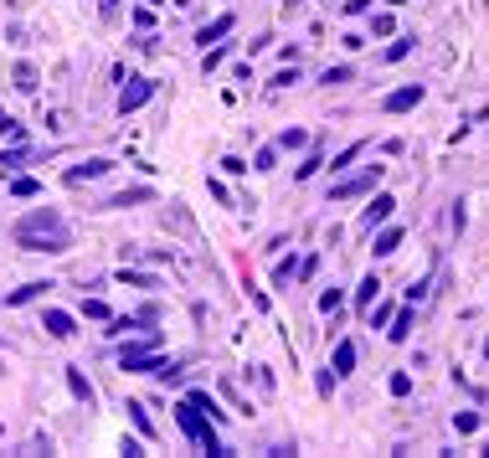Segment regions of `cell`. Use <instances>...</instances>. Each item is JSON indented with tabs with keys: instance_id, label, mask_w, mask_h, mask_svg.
Returning <instances> with one entry per match:
<instances>
[{
	"instance_id": "1",
	"label": "cell",
	"mask_w": 489,
	"mask_h": 458,
	"mask_svg": "<svg viewBox=\"0 0 489 458\" xmlns=\"http://www.w3.org/2000/svg\"><path fill=\"white\" fill-rule=\"evenodd\" d=\"M11 237H16V247H26V252H68V247H73V232H68V222H62L57 206L26 211V216L11 227Z\"/></svg>"
},
{
	"instance_id": "2",
	"label": "cell",
	"mask_w": 489,
	"mask_h": 458,
	"mask_svg": "<svg viewBox=\"0 0 489 458\" xmlns=\"http://www.w3.org/2000/svg\"><path fill=\"white\" fill-rule=\"evenodd\" d=\"M175 422H181V432H186V438H196L206 453H227V448H221V438L211 432V417H206V412H196L191 402H181V407H175Z\"/></svg>"
},
{
	"instance_id": "3",
	"label": "cell",
	"mask_w": 489,
	"mask_h": 458,
	"mask_svg": "<svg viewBox=\"0 0 489 458\" xmlns=\"http://www.w3.org/2000/svg\"><path fill=\"white\" fill-rule=\"evenodd\" d=\"M382 176H387V165H366V170H355V176H345V181L330 186V201H355V196H366V191L382 186Z\"/></svg>"
},
{
	"instance_id": "4",
	"label": "cell",
	"mask_w": 489,
	"mask_h": 458,
	"mask_svg": "<svg viewBox=\"0 0 489 458\" xmlns=\"http://www.w3.org/2000/svg\"><path fill=\"white\" fill-rule=\"evenodd\" d=\"M396 211V196H387V191H376L371 196V206L361 211V232H376V227H382L387 222V216Z\"/></svg>"
},
{
	"instance_id": "5",
	"label": "cell",
	"mask_w": 489,
	"mask_h": 458,
	"mask_svg": "<svg viewBox=\"0 0 489 458\" xmlns=\"http://www.w3.org/2000/svg\"><path fill=\"white\" fill-rule=\"evenodd\" d=\"M422 93H428L422 82H402L396 93H387V98H382V108H387V114H407V108H417V103H422Z\"/></svg>"
},
{
	"instance_id": "6",
	"label": "cell",
	"mask_w": 489,
	"mask_h": 458,
	"mask_svg": "<svg viewBox=\"0 0 489 458\" xmlns=\"http://www.w3.org/2000/svg\"><path fill=\"white\" fill-rule=\"evenodd\" d=\"M41 330H47L52 340H73V335H78V324H73L68 309H47V314H41Z\"/></svg>"
},
{
	"instance_id": "7",
	"label": "cell",
	"mask_w": 489,
	"mask_h": 458,
	"mask_svg": "<svg viewBox=\"0 0 489 458\" xmlns=\"http://www.w3.org/2000/svg\"><path fill=\"white\" fill-rule=\"evenodd\" d=\"M149 93H154V78H135V82L119 93V114H135V108H140Z\"/></svg>"
},
{
	"instance_id": "8",
	"label": "cell",
	"mask_w": 489,
	"mask_h": 458,
	"mask_svg": "<svg viewBox=\"0 0 489 458\" xmlns=\"http://www.w3.org/2000/svg\"><path fill=\"white\" fill-rule=\"evenodd\" d=\"M108 170H114V160L93 155V160H83V165H73V170H68V186H83V181H98V176H108Z\"/></svg>"
},
{
	"instance_id": "9",
	"label": "cell",
	"mask_w": 489,
	"mask_h": 458,
	"mask_svg": "<svg viewBox=\"0 0 489 458\" xmlns=\"http://www.w3.org/2000/svg\"><path fill=\"white\" fill-rule=\"evenodd\" d=\"M140 201H154V191L149 186H135V191H119V196H108V201L98 211H129V206H140Z\"/></svg>"
},
{
	"instance_id": "10",
	"label": "cell",
	"mask_w": 489,
	"mask_h": 458,
	"mask_svg": "<svg viewBox=\"0 0 489 458\" xmlns=\"http://www.w3.org/2000/svg\"><path fill=\"white\" fill-rule=\"evenodd\" d=\"M330 371H335V381L355 371V340H335V351H330Z\"/></svg>"
},
{
	"instance_id": "11",
	"label": "cell",
	"mask_w": 489,
	"mask_h": 458,
	"mask_svg": "<svg viewBox=\"0 0 489 458\" xmlns=\"http://www.w3.org/2000/svg\"><path fill=\"white\" fill-rule=\"evenodd\" d=\"M232 26H237V16L227 11V16H216L211 26H201L196 31V41H201V47H211V41H221V36H232Z\"/></svg>"
},
{
	"instance_id": "12",
	"label": "cell",
	"mask_w": 489,
	"mask_h": 458,
	"mask_svg": "<svg viewBox=\"0 0 489 458\" xmlns=\"http://www.w3.org/2000/svg\"><path fill=\"white\" fill-rule=\"evenodd\" d=\"M376 299H382V278H376V273H366L361 283H355V309H371Z\"/></svg>"
},
{
	"instance_id": "13",
	"label": "cell",
	"mask_w": 489,
	"mask_h": 458,
	"mask_svg": "<svg viewBox=\"0 0 489 458\" xmlns=\"http://www.w3.org/2000/svg\"><path fill=\"white\" fill-rule=\"evenodd\" d=\"M396 247H402V227H382V232H376V247H371V252H376V257H391Z\"/></svg>"
},
{
	"instance_id": "14",
	"label": "cell",
	"mask_w": 489,
	"mask_h": 458,
	"mask_svg": "<svg viewBox=\"0 0 489 458\" xmlns=\"http://www.w3.org/2000/svg\"><path fill=\"white\" fill-rule=\"evenodd\" d=\"M68 391H73L78 402H88V407H93V381H88L78 366H68Z\"/></svg>"
},
{
	"instance_id": "15",
	"label": "cell",
	"mask_w": 489,
	"mask_h": 458,
	"mask_svg": "<svg viewBox=\"0 0 489 458\" xmlns=\"http://www.w3.org/2000/svg\"><path fill=\"white\" fill-rule=\"evenodd\" d=\"M412 335V304H407V309H396L391 314V330H387V340H396V345H402Z\"/></svg>"
},
{
	"instance_id": "16",
	"label": "cell",
	"mask_w": 489,
	"mask_h": 458,
	"mask_svg": "<svg viewBox=\"0 0 489 458\" xmlns=\"http://www.w3.org/2000/svg\"><path fill=\"white\" fill-rule=\"evenodd\" d=\"M350 78H355V68H350V62H340V68H325V73H320V82H325V88H345Z\"/></svg>"
},
{
	"instance_id": "17",
	"label": "cell",
	"mask_w": 489,
	"mask_h": 458,
	"mask_svg": "<svg viewBox=\"0 0 489 458\" xmlns=\"http://www.w3.org/2000/svg\"><path fill=\"white\" fill-rule=\"evenodd\" d=\"M16 88H21V93H36V88H41V78H36L31 62H16Z\"/></svg>"
},
{
	"instance_id": "18",
	"label": "cell",
	"mask_w": 489,
	"mask_h": 458,
	"mask_svg": "<svg viewBox=\"0 0 489 458\" xmlns=\"http://www.w3.org/2000/svg\"><path fill=\"white\" fill-rule=\"evenodd\" d=\"M186 402H191L196 412H206V417H211V422H221V417H227V412H221V407H216V402L206 397V391H191V397H186Z\"/></svg>"
},
{
	"instance_id": "19",
	"label": "cell",
	"mask_w": 489,
	"mask_h": 458,
	"mask_svg": "<svg viewBox=\"0 0 489 458\" xmlns=\"http://www.w3.org/2000/svg\"><path fill=\"white\" fill-rule=\"evenodd\" d=\"M412 47H417V36H396V41H391V47L382 52V62H402V57H407Z\"/></svg>"
},
{
	"instance_id": "20",
	"label": "cell",
	"mask_w": 489,
	"mask_h": 458,
	"mask_svg": "<svg viewBox=\"0 0 489 458\" xmlns=\"http://www.w3.org/2000/svg\"><path fill=\"white\" fill-rule=\"evenodd\" d=\"M52 283H26V289H16V294H6V304H31V299H41Z\"/></svg>"
},
{
	"instance_id": "21",
	"label": "cell",
	"mask_w": 489,
	"mask_h": 458,
	"mask_svg": "<svg viewBox=\"0 0 489 458\" xmlns=\"http://www.w3.org/2000/svg\"><path fill=\"white\" fill-rule=\"evenodd\" d=\"M119 283H129V289H160V278H149V273H119Z\"/></svg>"
},
{
	"instance_id": "22",
	"label": "cell",
	"mask_w": 489,
	"mask_h": 458,
	"mask_svg": "<svg viewBox=\"0 0 489 458\" xmlns=\"http://www.w3.org/2000/svg\"><path fill=\"white\" fill-rule=\"evenodd\" d=\"M273 165H278V144H263L253 155V170H273Z\"/></svg>"
},
{
	"instance_id": "23",
	"label": "cell",
	"mask_w": 489,
	"mask_h": 458,
	"mask_svg": "<svg viewBox=\"0 0 489 458\" xmlns=\"http://www.w3.org/2000/svg\"><path fill=\"white\" fill-rule=\"evenodd\" d=\"M361 155H366V139H355V144H345V149H340V155H335V170H345L350 160H361Z\"/></svg>"
},
{
	"instance_id": "24",
	"label": "cell",
	"mask_w": 489,
	"mask_h": 458,
	"mask_svg": "<svg viewBox=\"0 0 489 458\" xmlns=\"http://www.w3.org/2000/svg\"><path fill=\"white\" fill-rule=\"evenodd\" d=\"M304 144H309L304 129H283V134H278V149H304Z\"/></svg>"
},
{
	"instance_id": "25",
	"label": "cell",
	"mask_w": 489,
	"mask_h": 458,
	"mask_svg": "<svg viewBox=\"0 0 489 458\" xmlns=\"http://www.w3.org/2000/svg\"><path fill=\"white\" fill-rule=\"evenodd\" d=\"M396 304H371V330H382V324H391Z\"/></svg>"
},
{
	"instance_id": "26",
	"label": "cell",
	"mask_w": 489,
	"mask_h": 458,
	"mask_svg": "<svg viewBox=\"0 0 489 458\" xmlns=\"http://www.w3.org/2000/svg\"><path fill=\"white\" fill-rule=\"evenodd\" d=\"M391 397H407V391H412V376H407V371H391Z\"/></svg>"
},
{
	"instance_id": "27",
	"label": "cell",
	"mask_w": 489,
	"mask_h": 458,
	"mask_svg": "<svg viewBox=\"0 0 489 458\" xmlns=\"http://www.w3.org/2000/svg\"><path fill=\"white\" fill-rule=\"evenodd\" d=\"M371 31H376V36H391V31H396V21H391V11H382V16H371Z\"/></svg>"
},
{
	"instance_id": "28",
	"label": "cell",
	"mask_w": 489,
	"mask_h": 458,
	"mask_svg": "<svg viewBox=\"0 0 489 458\" xmlns=\"http://www.w3.org/2000/svg\"><path fill=\"white\" fill-rule=\"evenodd\" d=\"M320 165H325V155H320V149H315V155H309V160H304V165L294 170V181H309V176H315V170H320Z\"/></svg>"
},
{
	"instance_id": "29",
	"label": "cell",
	"mask_w": 489,
	"mask_h": 458,
	"mask_svg": "<svg viewBox=\"0 0 489 458\" xmlns=\"http://www.w3.org/2000/svg\"><path fill=\"white\" fill-rule=\"evenodd\" d=\"M340 304H345V294H340V289H325V294H320V309H325V314H335Z\"/></svg>"
},
{
	"instance_id": "30",
	"label": "cell",
	"mask_w": 489,
	"mask_h": 458,
	"mask_svg": "<svg viewBox=\"0 0 489 458\" xmlns=\"http://www.w3.org/2000/svg\"><path fill=\"white\" fill-rule=\"evenodd\" d=\"M294 273H299V263H294V257H283V263L273 268V283H278V289H283V283H288V278H294Z\"/></svg>"
},
{
	"instance_id": "31",
	"label": "cell",
	"mask_w": 489,
	"mask_h": 458,
	"mask_svg": "<svg viewBox=\"0 0 489 458\" xmlns=\"http://www.w3.org/2000/svg\"><path fill=\"white\" fill-rule=\"evenodd\" d=\"M453 427L458 432H474L479 427V412H453Z\"/></svg>"
},
{
	"instance_id": "32",
	"label": "cell",
	"mask_w": 489,
	"mask_h": 458,
	"mask_svg": "<svg viewBox=\"0 0 489 458\" xmlns=\"http://www.w3.org/2000/svg\"><path fill=\"white\" fill-rule=\"evenodd\" d=\"M129 417H135V427L144 432V438H149V432H154V427H149V417H144V407H140V402H129Z\"/></svg>"
},
{
	"instance_id": "33",
	"label": "cell",
	"mask_w": 489,
	"mask_h": 458,
	"mask_svg": "<svg viewBox=\"0 0 489 458\" xmlns=\"http://www.w3.org/2000/svg\"><path fill=\"white\" fill-rule=\"evenodd\" d=\"M221 170H227V176H248L253 165H248V160H237V155H227V160H221Z\"/></svg>"
},
{
	"instance_id": "34",
	"label": "cell",
	"mask_w": 489,
	"mask_h": 458,
	"mask_svg": "<svg viewBox=\"0 0 489 458\" xmlns=\"http://www.w3.org/2000/svg\"><path fill=\"white\" fill-rule=\"evenodd\" d=\"M83 314H88V319H108V304H103V299H88Z\"/></svg>"
},
{
	"instance_id": "35",
	"label": "cell",
	"mask_w": 489,
	"mask_h": 458,
	"mask_svg": "<svg viewBox=\"0 0 489 458\" xmlns=\"http://www.w3.org/2000/svg\"><path fill=\"white\" fill-rule=\"evenodd\" d=\"M294 82H299V68H283V73L273 78V88H294Z\"/></svg>"
},
{
	"instance_id": "36",
	"label": "cell",
	"mask_w": 489,
	"mask_h": 458,
	"mask_svg": "<svg viewBox=\"0 0 489 458\" xmlns=\"http://www.w3.org/2000/svg\"><path fill=\"white\" fill-rule=\"evenodd\" d=\"M36 191H41L36 181H11V196H36Z\"/></svg>"
},
{
	"instance_id": "37",
	"label": "cell",
	"mask_w": 489,
	"mask_h": 458,
	"mask_svg": "<svg viewBox=\"0 0 489 458\" xmlns=\"http://www.w3.org/2000/svg\"><path fill=\"white\" fill-rule=\"evenodd\" d=\"M361 11H371V0H345V16H361Z\"/></svg>"
},
{
	"instance_id": "38",
	"label": "cell",
	"mask_w": 489,
	"mask_h": 458,
	"mask_svg": "<svg viewBox=\"0 0 489 458\" xmlns=\"http://www.w3.org/2000/svg\"><path fill=\"white\" fill-rule=\"evenodd\" d=\"M103 16L114 21V16H119V0H103Z\"/></svg>"
},
{
	"instance_id": "39",
	"label": "cell",
	"mask_w": 489,
	"mask_h": 458,
	"mask_svg": "<svg viewBox=\"0 0 489 458\" xmlns=\"http://www.w3.org/2000/svg\"><path fill=\"white\" fill-rule=\"evenodd\" d=\"M299 6H304V0H283V11H288V16H294V11H299Z\"/></svg>"
},
{
	"instance_id": "40",
	"label": "cell",
	"mask_w": 489,
	"mask_h": 458,
	"mask_svg": "<svg viewBox=\"0 0 489 458\" xmlns=\"http://www.w3.org/2000/svg\"><path fill=\"white\" fill-rule=\"evenodd\" d=\"M484 361H489V340H484Z\"/></svg>"
},
{
	"instance_id": "41",
	"label": "cell",
	"mask_w": 489,
	"mask_h": 458,
	"mask_svg": "<svg viewBox=\"0 0 489 458\" xmlns=\"http://www.w3.org/2000/svg\"><path fill=\"white\" fill-rule=\"evenodd\" d=\"M330 6H335V0H330Z\"/></svg>"
}]
</instances>
